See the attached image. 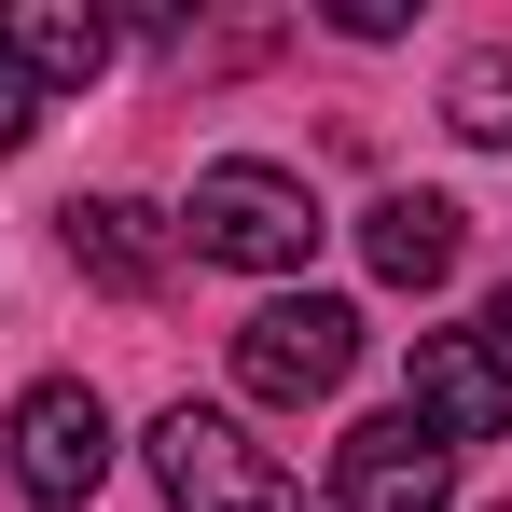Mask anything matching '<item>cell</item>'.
<instances>
[{
	"instance_id": "3",
	"label": "cell",
	"mask_w": 512,
	"mask_h": 512,
	"mask_svg": "<svg viewBox=\"0 0 512 512\" xmlns=\"http://www.w3.org/2000/svg\"><path fill=\"white\" fill-rule=\"evenodd\" d=\"M153 485H167L180 512H305L291 471H277L222 402H167V416H153Z\"/></svg>"
},
{
	"instance_id": "13",
	"label": "cell",
	"mask_w": 512,
	"mask_h": 512,
	"mask_svg": "<svg viewBox=\"0 0 512 512\" xmlns=\"http://www.w3.org/2000/svg\"><path fill=\"white\" fill-rule=\"evenodd\" d=\"M499 512H512V499H499Z\"/></svg>"
},
{
	"instance_id": "11",
	"label": "cell",
	"mask_w": 512,
	"mask_h": 512,
	"mask_svg": "<svg viewBox=\"0 0 512 512\" xmlns=\"http://www.w3.org/2000/svg\"><path fill=\"white\" fill-rule=\"evenodd\" d=\"M28 139H42V84L0 56V153H28Z\"/></svg>"
},
{
	"instance_id": "9",
	"label": "cell",
	"mask_w": 512,
	"mask_h": 512,
	"mask_svg": "<svg viewBox=\"0 0 512 512\" xmlns=\"http://www.w3.org/2000/svg\"><path fill=\"white\" fill-rule=\"evenodd\" d=\"M0 56H14L42 97H70V84L111 70V14H84V0H14V14H0Z\"/></svg>"
},
{
	"instance_id": "4",
	"label": "cell",
	"mask_w": 512,
	"mask_h": 512,
	"mask_svg": "<svg viewBox=\"0 0 512 512\" xmlns=\"http://www.w3.org/2000/svg\"><path fill=\"white\" fill-rule=\"evenodd\" d=\"M0 443H14V499H42V512H84L111 485V402H97L84 374H42Z\"/></svg>"
},
{
	"instance_id": "10",
	"label": "cell",
	"mask_w": 512,
	"mask_h": 512,
	"mask_svg": "<svg viewBox=\"0 0 512 512\" xmlns=\"http://www.w3.org/2000/svg\"><path fill=\"white\" fill-rule=\"evenodd\" d=\"M443 125H457L471 153H512V56H499V42L443 70Z\"/></svg>"
},
{
	"instance_id": "12",
	"label": "cell",
	"mask_w": 512,
	"mask_h": 512,
	"mask_svg": "<svg viewBox=\"0 0 512 512\" xmlns=\"http://www.w3.org/2000/svg\"><path fill=\"white\" fill-rule=\"evenodd\" d=\"M485 346H499V360H512V277H499V305H485Z\"/></svg>"
},
{
	"instance_id": "5",
	"label": "cell",
	"mask_w": 512,
	"mask_h": 512,
	"mask_svg": "<svg viewBox=\"0 0 512 512\" xmlns=\"http://www.w3.org/2000/svg\"><path fill=\"white\" fill-rule=\"evenodd\" d=\"M443 499H457V457L416 416H360L333 443V512H443Z\"/></svg>"
},
{
	"instance_id": "7",
	"label": "cell",
	"mask_w": 512,
	"mask_h": 512,
	"mask_svg": "<svg viewBox=\"0 0 512 512\" xmlns=\"http://www.w3.org/2000/svg\"><path fill=\"white\" fill-rule=\"evenodd\" d=\"M56 236H70V263H84L97 291H153L167 250H180V222H167V208H139V194H70Z\"/></svg>"
},
{
	"instance_id": "6",
	"label": "cell",
	"mask_w": 512,
	"mask_h": 512,
	"mask_svg": "<svg viewBox=\"0 0 512 512\" xmlns=\"http://www.w3.org/2000/svg\"><path fill=\"white\" fill-rule=\"evenodd\" d=\"M402 416H416L443 457H457V443H499L512 429V360L485 333H416V402H402Z\"/></svg>"
},
{
	"instance_id": "8",
	"label": "cell",
	"mask_w": 512,
	"mask_h": 512,
	"mask_svg": "<svg viewBox=\"0 0 512 512\" xmlns=\"http://www.w3.org/2000/svg\"><path fill=\"white\" fill-rule=\"evenodd\" d=\"M457 236H471L457 194H374V208H360V263H374L388 291H443V277H457Z\"/></svg>"
},
{
	"instance_id": "1",
	"label": "cell",
	"mask_w": 512,
	"mask_h": 512,
	"mask_svg": "<svg viewBox=\"0 0 512 512\" xmlns=\"http://www.w3.org/2000/svg\"><path fill=\"white\" fill-rule=\"evenodd\" d=\"M180 236H194V263H236V277H305V250L333 222H319V194L291 167L222 153V167H194V194H180Z\"/></svg>"
},
{
	"instance_id": "2",
	"label": "cell",
	"mask_w": 512,
	"mask_h": 512,
	"mask_svg": "<svg viewBox=\"0 0 512 512\" xmlns=\"http://www.w3.org/2000/svg\"><path fill=\"white\" fill-rule=\"evenodd\" d=\"M346 374H360V305H333V291H277L263 319H236V388L277 416L333 402Z\"/></svg>"
}]
</instances>
